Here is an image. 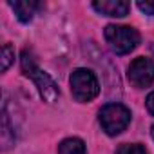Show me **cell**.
<instances>
[{
	"label": "cell",
	"mask_w": 154,
	"mask_h": 154,
	"mask_svg": "<svg viewBox=\"0 0 154 154\" xmlns=\"http://www.w3.org/2000/svg\"><path fill=\"white\" fill-rule=\"evenodd\" d=\"M58 154H85V143L80 138H67L58 145Z\"/></svg>",
	"instance_id": "cell-8"
},
{
	"label": "cell",
	"mask_w": 154,
	"mask_h": 154,
	"mask_svg": "<svg viewBox=\"0 0 154 154\" xmlns=\"http://www.w3.org/2000/svg\"><path fill=\"white\" fill-rule=\"evenodd\" d=\"M9 6L13 8L17 18L20 22H29L33 18V15L36 13V9L40 8L38 2H35V0H17V2H9Z\"/></svg>",
	"instance_id": "cell-7"
},
{
	"label": "cell",
	"mask_w": 154,
	"mask_h": 154,
	"mask_svg": "<svg viewBox=\"0 0 154 154\" xmlns=\"http://www.w3.org/2000/svg\"><path fill=\"white\" fill-rule=\"evenodd\" d=\"M129 82L141 89V87H149L152 82H154V60L150 58H145V56H140V58H134L129 65Z\"/></svg>",
	"instance_id": "cell-4"
},
{
	"label": "cell",
	"mask_w": 154,
	"mask_h": 154,
	"mask_svg": "<svg viewBox=\"0 0 154 154\" xmlns=\"http://www.w3.org/2000/svg\"><path fill=\"white\" fill-rule=\"evenodd\" d=\"M93 8L105 17H125L131 9V4L123 0H102V2H93Z\"/></svg>",
	"instance_id": "cell-6"
},
{
	"label": "cell",
	"mask_w": 154,
	"mask_h": 154,
	"mask_svg": "<svg viewBox=\"0 0 154 154\" xmlns=\"http://www.w3.org/2000/svg\"><path fill=\"white\" fill-rule=\"evenodd\" d=\"M131 123V111L122 103H107L100 111V125L109 136H118Z\"/></svg>",
	"instance_id": "cell-3"
},
{
	"label": "cell",
	"mask_w": 154,
	"mask_h": 154,
	"mask_svg": "<svg viewBox=\"0 0 154 154\" xmlns=\"http://www.w3.org/2000/svg\"><path fill=\"white\" fill-rule=\"evenodd\" d=\"M29 78L35 82V85L38 87V93H40V96H42V100L44 102H47V103H54L56 100H58V96H60V89H58V85H56V82L51 78V76L45 72V71H42L40 67L29 76Z\"/></svg>",
	"instance_id": "cell-5"
},
{
	"label": "cell",
	"mask_w": 154,
	"mask_h": 154,
	"mask_svg": "<svg viewBox=\"0 0 154 154\" xmlns=\"http://www.w3.org/2000/svg\"><path fill=\"white\" fill-rule=\"evenodd\" d=\"M140 11H143L145 15H154V2H150V0H147V2H138L136 4Z\"/></svg>",
	"instance_id": "cell-12"
},
{
	"label": "cell",
	"mask_w": 154,
	"mask_h": 154,
	"mask_svg": "<svg viewBox=\"0 0 154 154\" xmlns=\"http://www.w3.org/2000/svg\"><path fill=\"white\" fill-rule=\"evenodd\" d=\"M13 60H15V49L9 44H6L2 47V71L4 72L9 69V65L13 63Z\"/></svg>",
	"instance_id": "cell-11"
},
{
	"label": "cell",
	"mask_w": 154,
	"mask_h": 154,
	"mask_svg": "<svg viewBox=\"0 0 154 154\" xmlns=\"http://www.w3.org/2000/svg\"><path fill=\"white\" fill-rule=\"evenodd\" d=\"M69 84H71L72 98L76 102H82V103L94 100L100 93V84H98L96 74L89 69H84V67L74 69L71 72Z\"/></svg>",
	"instance_id": "cell-1"
},
{
	"label": "cell",
	"mask_w": 154,
	"mask_h": 154,
	"mask_svg": "<svg viewBox=\"0 0 154 154\" xmlns=\"http://www.w3.org/2000/svg\"><path fill=\"white\" fill-rule=\"evenodd\" d=\"M150 136H152V140H154V125L150 127Z\"/></svg>",
	"instance_id": "cell-14"
},
{
	"label": "cell",
	"mask_w": 154,
	"mask_h": 154,
	"mask_svg": "<svg viewBox=\"0 0 154 154\" xmlns=\"http://www.w3.org/2000/svg\"><path fill=\"white\" fill-rule=\"evenodd\" d=\"M103 35L116 54H127L140 44V33L131 26H107Z\"/></svg>",
	"instance_id": "cell-2"
},
{
	"label": "cell",
	"mask_w": 154,
	"mask_h": 154,
	"mask_svg": "<svg viewBox=\"0 0 154 154\" xmlns=\"http://www.w3.org/2000/svg\"><path fill=\"white\" fill-rule=\"evenodd\" d=\"M20 63H22V71H24L26 76H31V74L38 69V65H36V58H35L33 51H29V49H24Z\"/></svg>",
	"instance_id": "cell-9"
},
{
	"label": "cell",
	"mask_w": 154,
	"mask_h": 154,
	"mask_svg": "<svg viewBox=\"0 0 154 154\" xmlns=\"http://www.w3.org/2000/svg\"><path fill=\"white\" fill-rule=\"evenodd\" d=\"M145 105H147V111L154 116V91L147 96V100H145Z\"/></svg>",
	"instance_id": "cell-13"
},
{
	"label": "cell",
	"mask_w": 154,
	"mask_h": 154,
	"mask_svg": "<svg viewBox=\"0 0 154 154\" xmlns=\"http://www.w3.org/2000/svg\"><path fill=\"white\" fill-rule=\"evenodd\" d=\"M116 154H149V152L140 143H123V145L118 147Z\"/></svg>",
	"instance_id": "cell-10"
}]
</instances>
